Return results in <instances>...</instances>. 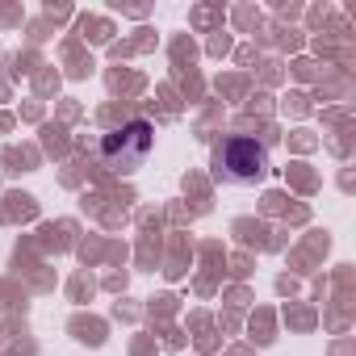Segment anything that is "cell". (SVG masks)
Wrapping results in <instances>:
<instances>
[{
	"label": "cell",
	"mask_w": 356,
	"mask_h": 356,
	"mask_svg": "<svg viewBox=\"0 0 356 356\" xmlns=\"http://www.w3.org/2000/svg\"><path fill=\"white\" fill-rule=\"evenodd\" d=\"M210 168H214V181L218 185H239L243 189V185L264 181L273 163H268V147L260 138H252V134H222L214 143Z\"/></svg>",
	"instance_id": "obj_1"
},
{
	"label": "cell",
	"mask_w": 356,
	"mask_h": 356,
	"mask_svg": "<svg viewBox=\"0 0 356 356\" xmlns=\"http://www.w3.org/2000/svg\"><path fill=\"white\" fill-rule=\"evenodd\" d=\"M151 147H155L151 122L134 118V122H126V126H118L113 134L101 138V163H105V172H113V176H130V172H138V168L147 163Z\"/></svg>",
	"instance_id": "obj_2"
}]
</instances>
